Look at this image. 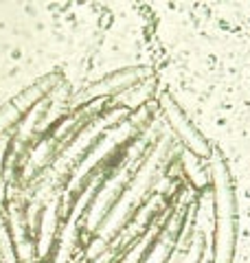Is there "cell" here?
I'll list each match as a JSON object with an SVG mask.
<instances>
[{
	"mask_svg": "<svg viewBox=\"0 0 250 263\" xmlns=\"http://www.w3.org/2000/svg\"><path fill=\"white\" fill-rule=\"evenodd\" d=\"M11 152H13V138H7V141L0 143V180H3L5 167H7V162H9Z\"/></svg>",
	"mask_w": 250,
	"mask_h": 263,
	"instance_id": "obj_8",
	"label": "cell"
},
{
	"mask_svg": "<svg viewBox=\"0 0 250 263\" xmlns=\"http://www.w3.org/2000/svg\"><path fill=\"white\" fill-rule=\"evenodd\" d=\"M158 108H160L165 121L169 123L171 132L176 134V138L189 154L198 156V158H208L213 154V147L208 143V138L198 129V125L189 119V114L180 108V103L169 92H163L158 97Z\"/></svg>",
	"mask_w": 250,
	"mask_h": 263,
	"instance_id": "obj_4",
	"label": "cell"
},
{
	"mask_svg": "<svg viewBox=\"0 0 250 263\" xmlns=\"http://www.w3.org/2000/svg\"><path fill=\"white\" fill-rule=\"evenodd\" d=\"M213 182V259L211 263H233L237 243V195L228 162L220 149L211 154Z\"/></svg>",
	"mask_w": 250,
	"mask_h": 263,
	"instance_id": "obj_1",
	"label": "cell"
},
{
	"mask_svg": "<svg viewBox=\"0 0 250 263\" xmlns=\"http://www.w3.org/2000/svg\"><path fill=\"white\" fill-rule=\"evenodd\" d=\"M0 263H20L7 217L0 219Z\"/></svg>",
	"mask_w": 250,
	"mask_h": 263,
	"instance_id": "obj_7",
	"label": "cell"
},
{
	"mask_svg": "<svg viewBox=\"0 0 250 263\" xmlns=\"http://www.w3.org/2000/svg\"><path fill=\"white\" fill-rule=\"evenodd\" d=\"M149 79H154V70L149 68V66H128V68H119V70L110 72V75L93 81V84L86 86L83 90H79V95H75L70 101V110L73 112L86 110L99 101L125 95L128 90L143 86Z\"/></svg>",
	"mask_w": 250,
	"mask_h": 263,
	"instance_id": "obj_3",
	"label": "cell"
},
{
	"mask_svg": "<svg viewBox=\"0 0 250 263\" xmlns=\"http://www.w3.org/2000/svg\"><path fill=\"white\" fill-rule=\"evenodd\" d=\"M5 213H7V209H5V193L0 195V219L5 217Z\"/></svg>",
	"mask_w": 250,
	"mask_h": 263,
	"instance_id": "obj_9",
	"label": "cell"
},
{
	"mask_svg": "<svg viewBox=\"0 0 250 263\" xmlns=\"http://www.w3.org/2000/svg\"><path fill=\"white\" fill-rule=\"evenodd\" d=\"M64 84L62 72H48V75L35 79L31 86L20 90L15 97H11L7 103L0 105V143L7 141V136L11 138V134L18 125L29 117V112H33L42 101H46L57 88Z\"/></svg>",
	"mask_w": 250,
	"mask_h": 263,
	"instance_id": "obj_2",
	"label": "cell"
},
{
	"mask_svg": "<svg viewBox=\"0 0 250 263\" xmlns=\"http://www.w3.org/2000/svg\"><path fill=\"white\" fill-rule=\"evenodd\" d=\"M193 219H195V202L180 206L178 213L173 211L169 228H167L163 241L158 243V248H156L154 257H152L154 263H171L173 261V254L178 252L182 239H185V230L193 224Z\"/></svg>",
	"mask_w": 250,
	"mask_h": 263,
	"instance_id": "obj_5",
	"label": "cell"
},
{
	"mask_svg": "<svg viewBox=\"0 0 250 263\" xmlns=\"http://www.w3.org/2000/svg\"><path fill=\"white\" fill-rule=\"evenodd\" d=\"M204 252H206L204 235L191 230V233L187 235V239H182L180 248H178V257L173 259L171 263H202Z\"/></svg>",
	"mask_w": 250,
	"mask_h": 263,
	"instance_id": "obj_6",
	"label": "cell"
}]
</instances>
